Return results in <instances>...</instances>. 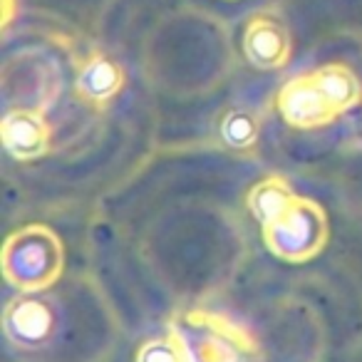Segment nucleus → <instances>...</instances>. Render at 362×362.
Segmentation results:
<instances>
[{"instance_id":"6","label":"nucleus","mask_w":362,"mask_h":362,"mask_svg":"<svg viewBox=\"0 0 362 362\" xmlns=\"http://www.w3.org/2000/svg\"><path fill=\"white\" fill-rule=\"evenodd\" d=\"M0 136L8 154L21 161H33L50 149V124L40 110L30 107L8 110L0 124Z\"/></svg>"},{"instance_id":"8","label":"nucleus","mask_w":362,"mask_h":362,"mask_svg":"<svg viewBox=\"0 0 362 362\" xmlns=\"http://www.w3.org/2000/svg\"><path fill=\"white\" fill-rule=\"evenodd\" d=\"M52 310L47 303L37 298H18L11 300L3 313V330L8 340L21 347H37L50 337L52 332Z\"/></svg>"},{"instance_id":"10","label":"nucleus","mask_w":362,"mask_h":362,"mask_svg":"<svg viewBox=\"0 0 362 362\" xmlns=\"http://www.w3.org/2000/svg\"><path fill=\"white\" fill-rule=\"evenodd\" d=\"M298 194L291 189L286 179L281 176H268V179L258 181L256 187L248 194V209H251L253 216L261 221V226H266L268 221L283 214L293 202H296Z\"/></svg>"},{"instance_id":"3","label":"nucleus","mask_w":362,"mask_h":362,"mask_svg":"<svg viewBox=\"0 0 362 362\" xmlns=\"http://www.w3.org/2000/svg\"><path fill=\"white\" fill-rule=\"evenodd\" d=\"M268 251L286 263H305L327 243V218L320 204L296 197V202L263 226Z\"/></svg>"},{"instance_id":"7","label":"nucleus","mask_w":362,"mask_h":362,"mask_svg":"<svg viewBox=\"0 0 362 362\" xmlns=\"http://www.w3.org/2000/svg\"><path fill=\"white\" fill-rule=\"evenodd\" d=\"M124 70L117 60L102 55V52H92L77 70L75 92L82 102L90 107H107L122 90H124Z\"/></svg>"},{"instance_id":"12","label":"nucleus","mask_w":362,"mask_h":362,"mask_svg":"<svg viewBox=\"0 0 362 362\" xmlns=\"http://www.w3.org/2000/svg\"><path fill=\"white\" fill-rule=\"evenodd\" d=\"M136 362H189V355L181 337L171 327L164 337L144 342L136 352Z\"/></svg>"},{"instance_id":"2","label":"nucleus","mask_w":362,"mask_h":362,"mask_svg":"<svg viewBox=\"0 0 362 362\" xmlns=\"http://www.w3.org/2000/svg\"><path fill=\"white\" fill-rule=\"evenodd\" d=\"M189 362H258V342L243 325L211 310H189L174 325Z\"/></svg>"},{"instance_id":"1","label":"nucleus","mask_w":362,"mask_h":362,"mask_svg":"<svg viewBox=\"0 0 362 362\" xmlns=\"http://www.w3.org/2000/svg\"><path fill=\"white\" fill-rule=\"evenodd\" d=\"M3 276L25 293L45 291L62 276V241L40 223L11 233L3 246Z\"/></svg>"},{"instance_id":"11","label":"nucleus","mask_w":362,"mask_h":362,"mask_svg":"<svg viewBox=\"0 0 362 362\" xmlns=\"http://www.w3.org/2000/svg\"><path fill=\"white\" fill-rule=\"evenodd\" d=\"M218 129H221V139L226 141V146L236 151H248L256 146L258 134H261V122H258L256 112H251L248 107H233L223 115Z\"/></svg>"},{"instance_id":"5","label":"nucleus","mask_w":362,"mask_h":362,"mask_svg":"<svg viewBox=\"0 0 362 362\" xmlns=\"http://www.w3.org/2000/svg\"><path fill=\"white\" fill-rule=\"evenodd\" d=\"M278 112L296 129H317L335 119L340 112L330 105L325 92L317 87L313 72L296 75L281 87L276 97Z\"/></svg>"},{"instance_id":"9","label":"nucleus","mask_w":362,"mask_h":362,"mask_svg":"<svg viewBox=\"0 0 362 362\" xmlns=\"http://www.w3.org/2000/svg\"><path fill=\"white\" fill-rule=\"evenodd\" d=\"M313 77L340 115L362 102V82L352 67L342 65V62H327V65L313 70Z\"/></svg>"},{"instance_id":"4","label":"nucleus","mask_w":362,"mask_h":362,"mask_svg":"<svg viewBox=\"0 0 362 362\" xmlns=\"http://www.w3.org/2000/svg\"><path fill=\"white\" fill-rule=\"evenodd\" d=\"M243 55L256 70H281L291 62L293 37L278 13L258 11L243 28Z\"/></svg>"}]
</instances>
